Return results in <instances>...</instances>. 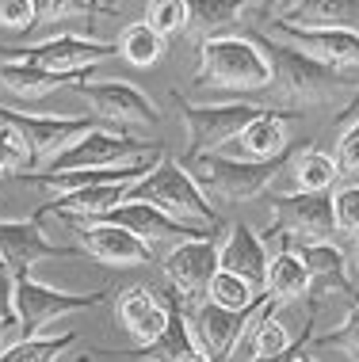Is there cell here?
Wrapping results in <instances>:
<instances>
[{"instance_id": "cell-1", "label": "cell", "mask_w": 359, "mask_h": 362, "mask_svg": "<svg viewBox=\"0 0 359 362\" xmlns=\"http://www.w3.org/2000/svg\"><path fill=\"white\" fill-rule=\"evenodd\" d=\"M256 46L264 50L268 65H271V84L264 92V111H275V115H302V111H314V107H333L341 103L348 107L355 100V81L348 73H336L329 65L314 62V57L290 50V46L275 42V38L252 31Z\"/></svg>"}, {"instance_id": "cell-2", "label": "cell", "mask_w": 359, "mask_h": 362, "mask_svg": "<svg viewBox=\"0 0 359 362\" xmlns=\"http://www.w3.org/2000/svg\"><path fill=\"white\" fill-rule=\"evenodd\" d=\"M271 65L252 35H222L199 46L191 88L210 95H256L268 92Z\"/></svg>"}, {"instance_id": "cell-3", "label": "cell", "mask_w": 359, "mask_h": 362, "mask_svg": "<svg viewBox=\"0 0 359 362\" xmlns=\"http://www.w3.org/2000/svg\"><path fill=\"white\" fill-rule=\"evenodd\" d=\"M275 309H283V305L264 293V298L245 313L222 309L215 301H199V305H191L183 313H188L191 339H195V347L203 351V358L207 362H229V358H237L241 347H249L252 332L264 325L268 317H275Z\"/></svg>"}, {"instance_id": "cell-4", "label": "cell", "mask_w": 359, "mask_h": 362, "mask_svg": "<svg viewBox=\"0 0 359 362\" xmlns=\"http://www.w3.org/2000/svg\"><path fill=\"white\" fill-rule=\"evenodd\" d=\"M290 160H295V156L287 149V153L271 156V160H241V156L210 153V156H199V160H191V164H183V160L180 164L191 172V180L199 183V191L207 194V199L252 202L271 187V180H275Z\"/></svg>"}, {"instance_id": "cell-5", "label": "cell", "mask_w": 359, "mask_h": 362, "mask_svg": "<svg viewBox=\"0 0 359 362\" xmlns=\"http://www.w3.org/2000/svg\"><path fill=\"white\" fill-rule=\"evenodd\" d=\"M126 199L149 202V206H157L161 214H169L172 221L188 225V229L218 225V210L210 206V199L199 191V183L191 180V172L183 168L180 160H172L169 153H164V160L149 175H142V180L134 183Z\"/></svg>"}, {"instance_id": "cell-6", "label": "cell", "mask_w": 359, "mask_h": 362, "mask_svg": "<svg viewBox=\"0 0 359 362\" xmlns=\"http://www.w3.org/2000/svg\"><path fill=\"white\" fill-rule=\"evenodd\" d=\"M275 218L260 240L264 248H298V244H321L336 237V214H333V191H290L271 199Z\"/></svg>"}, {"instance_id": "cell-7", "label": "cell", "mask_w": 359, "mask_h": 362, "mask_svg": "<svg viewBox=\"0 0 359 362\" xmlns=\"http://www.w3.org/2000/svg\"><path fill=\"white\" fill-rule=\"evenodd\" d=\"M176 107L183 115V126H188V153H183V164L199 160V156L222 153L234 138H241V130L264 115L260 103H245V100H226V103H191L176 95Z\"/></svg>"}, {"instance_id": "cell-8", "label": "cell", "mask_w": 359, "mask_h": 362, "mask_svg": "<svg viewBox=\"0 0 359 362\" xmlns=\"http://www.w3.org/2000/svg\"><path fill=\"white\" fill-rule=\"evenodd\" d=\"M119 46L103 42V38H89L76 31H57L50 38L35 46H0L4 62H23V65H38L62 76H92V69L103 62L108 54H115Z\"/></svg>"}, {"instance_id": "cell-9", "label": "cell", "mask_w": 359, "mask_h": 362, "mask_svg": "<svg viewBox=\"0 0 359 362\" xmlns=\"http://www.w3.org/2000/svg\"><path fill=\"white\" fill-rule=\"evenodd\" d=\"M0 122H8L12 130H19V138L27 141V156L31 168H50L65 149H73L89 130L103 126L100 119H69V115H31V111H16V107L0 103Z\"/></svg>"}, {"instance_id": "cell-10", "label": "cell", "mask_w": 359, "mask_h": 362, "mask_svg": "<svg viewBox=\"0 0 359 362\" xmlns=\"http://www.w3.org/2000/svg\"><path fill=\"white\" fill-rule=\"evenodd\" d=\"M256 31L336 73L352 76L359 69V31L352 27H295L287 19H264V23H256Z\"/></svg>"}, {"instance_id": "cell-11", "label": "cell", "mask_w": 359, "mask_h": 362, "mask_svg": "<svg viewBox=\"0 0 359 362\" xmlns=\"http://www.w3.org/2000/svg\"><path fill=\"white\" fill-rule=\"evenodd\" d=\"M103 298H108V290L73 293V290L50 286V282H38V279H19L16 282V320L23 328V336H57L50 325H57L62 317H73V313L96 309Z\"/></svg>"}, {"instance_id": "cell-12", "label": "cell", "mask_w": 359, "mask_h": 362, "mask_svg": "<svg viewBox=\"0 0 359 362\" xmlns=\"http://www.w3.org/2000/svg\"><path fill=\"white\" fill-rule=\"evenodd\" d=\"M73 92L92 107L100 122H111L126 134L130 130H149V126H157L164 119L161 107L130 81H92L89 76V81H81Z\"/></svg>"}, {"instance_id": "cell-13", "label": "cell", "mask_w": 359, "mask_h": 362, "mask_svg": "<svg viewBox=\"0 0 359 362\" xmlns=\"http://www.w3.org/2000/svg\"><path fill=\"white\" fill-rule=\"evenodd\" d=\"M84 256L76 244H54L46 240L38 218H0V267L16 282L31 279L38 259H73Z\"/></svg>"}, {"instance_id": "cell-14", "label": "cell", "mask_w": 359, "mask_h": 362, "mask_svg": "<svg viewBox=\"0 0 359 362\" xmlns=\"http://www.w3.org/2000/svg\"><path fill=\"white\" fill-rule=\"evenodd\" d=\"M161 271L169 279L172 293H176L180 309H191L195 298H203L218 271V240H210L207 233L191 240H180L169 248V256L161 259Z\"/></svg>"}, {"instance_id": "cell-15", "label": "cell", "mask_w": 359, "mask_h": 362, "mask_svg": "<svg viewBox=\"0 0 359 362\" xmlns=\"http://www.w3.org/2000/svg\"><path fill=\"white\" fill-rule=\"evenodd\" d=\"M153 145H157V141L145 145L142 138H134V134H126V130L96 126V130L84 134L73 149H65L62 156H57L46 172H96V168H111V164L130 160V156L153 149Z\"/></svg>"}, {"instance_id": "cell-16", "label": "cell", "mask_w": 359, "mask_h": 362, "mask_svg": "<svg viewBox=\"0 0 359 362\" xmlns=\"http://www.w3.org/2000/svg\"><path fill=\"white\" fill-rule=\"evenodd\" d=\"M69 221L73 237H76V248L84 256L108 263V267H142V263L153 259V248L145 240H138L130 229L122 225H111V221H73V218H62Z\"/></svg>"}, {"instance_id": "cell-17", "label": "cell", "mask_w": 359, "mask_h": 362, "mask_svg": "<svg viewBox=\"0 0 359 362\" xmlns=\"http://www.w3.org/2000/svg\"><path fill=\"white\" fill-rule=\"evenodd\" d=\"M268 248L260 240V233H252L249 225H229L226 240H218V271L245 279L249 286L264 290L268 282Z\"/></svg>"}, {"instance_id": "cell-18", "label": "cell", "mask_w": 359, "mask_h": 362, "mask_svg": "<svg viewBox=\"0 0 359 362\" xmlns=\"http://www.w3.org/2000/svg\"><path fill=\"white\" fill-rule=\"evenodd\" d=\"M100 221H111V225H122V229H130L138 240H145L153 248L157 240H191V237H203L199 229H188V225L172 221L169 214H161L157 206H149V202H138V199H122L119 206H115L108 218Z\"/></svg>"}, {"instance_id": "cell-19", "label": "cell", "mask_w": 359, "mask_h": 362, "mask_svg": "<svg viewBox=\"0 0 359 362\" xmlns=\"http://www.w3.org/2000/svg\"><path fill=\"white\" fill-rule=\"evenodd\" d=\"M290 149V122L287 115L264 111L260 119H252L241 138H234L222 149V156H241V160H271V156Z\"/></svg>"}, {"instance_id": "cell-20", "label": "cell", "mask_w": 359, "mask_h": 362, "mask_svg": "<svg viewBox=\"0 0 359 362\" xmlns=\"http://www.w3.org/2000/svg\"><path fill=\"white\" fill-rule=\"evenodd\" d=\"M134 183H96V187H81L69 194H54L46 202V214L50 218H73V221H100L119 206V202L130 194Z\"/></svg>"}, {"instance_id": "cell-21", "label": "cell", "mask_w": 359, "mask_h": 362, "mask_svg": "<svg viewBox=\"0 0 359 362\" xmlns=\"http://www.w3.org/2000/svg\"><path fill=\"white\" fill-rule=\"evenodd\" d=\"M169 317L172 305H161L149 286H130L119 293V320L138 339V347H149L153 339H161V332L169 328Z\"/></svg>"}, {"instance_id": "cell-22", "label": "cell", "mask_w": 359, "mask_h": 362, "mask_svg": "<svg viewBox=\"0 0 359 362\" xmlns=\"http://www.w3.org/2000/svg\"><path fill=\"white\" fill-rule=\"evenodd\" d=\"M252 8L264 12V0H188V12H191L188 35L195 38V46L210 42V38H222Z\"/></svg>"}, {"instance_id": "cell-23", "label": "cell", "mask_w": 359, "mask_h": 362, "mask_svg": "<svg viewBox=\"0 0 359 362\" xmlns=\"http://www.w3.org/2000/svg\"><path fill=\"white\" fill-rule=\"evenodd\" d=\"M119 358H145V362H207L203 351L195 347L191 339V328H188V313L180 309V301L172 305V317H169V328L161 332V339H153L149 347H134V351H122Z\"/></svg>"}, {"instance_id": "cell-24", "label": "cell", "mask_w": 359, "mask_h": 362, "mask_svg": "<svg viewBox=\"0 0 359 362\" xmlns=\"http://www.w3.org/2000/svg\"><path fill=\"white\" fill-rule=\"evenodd\" d=\"M89 76H62V73H50V69H38V65H23V62H0V84L16 95V100H42V95L57 92L65 84H81Z\"/></svg>"}, {"instance_id": "cell-25", "label": "cell", "mask_w": 359, "mask_h": 362, "mask_svg": "<svg viewBox=\"0 0 359 362\" xmlns=\"http://www.w3.org/2000/svg\"><path fill=\"white\" fill-rule=\"evenodd\" d=\"M309 290H314V279H309V271L302 267V259H298L290 248L271 252L268 282H264L268 298H275L279 305H290V301H298V298H309Z\"/></svg>"}, {"instance_id": "cell-26", "label": "cell", "mask_w": 359, "mask_h": 362, "mask_svg": "<svg viewBox=\"0 0 359 362\" xmlns=\"http://www.w3.org/2000/svg\"><path fill=\"white\" fill-rule=\"evenodd\" d=\"M287 23L295 27H359V0H295L287 8Z\"/></svg>"}, {"instance_id": "cell-27", "label": "cell", "mask_w": 359, "mask_h": 362, "mask_svg": "<svg viewBox=\"0 0 359 362\" xmlns=\"http://www.w3.org/2000/svg\"><path fill=\"white\" fill-rule=\"evenodd\" d=\"M76 332H57V336H23L0 355V362H62L76 347Z\"/></svg>"}, {"instance_id": "cell-28", "label": "cell", "mask_w": 359, "mask_h": 362, "mask_svg": "<svg viewBox=\"0 0 359 362\" xmlns=\"http://www.w3.org/2000/svg\"><path fill=\"white\" fill-rule=\"evenodd\" d=\"M290 175H295V191H333V183L341 180L336 160L321 149H302L290 160Z\"/></svg>"}, {"instance_id": "cell-29", "label": "cell", "mask_w": 359, "mask_h": 362, "mask_svg": "<svg viewBox=\"0 0 359 362\" xmlns=\"http://www.w3.org/2000/svg\"><path fill=\"white\" fill-rule=\"evenodd\" d=\"M119 54H122L130 65H138V69H149V65L161 62L164 38L153 31L149 23H126V27H122V38H119Z\"/></svg>"}, {"instance_id": "cell-30", "label": "cell", "mask_w": 359, "mask_h": 362, "mask_svg": "<svg viewBox=\"0 0 359 362\" xmlns=\"http://www.w3.org/2000/svg\"><path fill=\"white\" fill-rule=\"evenodd\" d=\"M207 301H215V305H222V309L245 313L260 301V290L249 286L245 279L229 275V271H215V279H210V286H207Z\"/></svg>"}, {"instance_id": "cell-31", "label": "cell", "mask_w": 359, "mask_h": 362, "mask_svg": "<svg viewBox=\"0 0 359 362\" xmlns=\"http://www.w3.org/2000/svg\"><path fill=\"white\" fill-rule=\"evenodd\" d=\"M314 347H317V355H341L336 362H359V301H355V305H348L341 328H336L333 336L317 339Z\"/></svg>"}, {"instance_id": "cell-32", "label": "cell", "mask_w": 359, "mask_h": 362, "mask_svg": "<svg viewBox=\"0 0 359 362\" xmlns=\"http://www.w3.org/2000/svg\"><path fill=\"white\" fill-rule=\"evenodd\" d=\"M38 23H62L73 16H119V8H108L100 0H35Z\"/></svg>"}, {"instance_id": "cell-33", "label": "cell", "mask_w": 359, "mask_h": 362, "mask_svg": "<svg viewBox=\"0 0 359 362\" xmlns=\"http://www.w3.org/2000/svg\"><path fill=\"white\" fill-rule=\"evenodd\" d=\"M188 0H149V12H145V23L153 27L161 38L188 31Z\"/></svg>"}, {"instance_id": "cell-34", "label": "cell", "mask_w": 359, "mask_h": 362, "mask_svg": "<svg viewBox=\"0 0 359 362\" xmlns=\"http://www.w3.org/2000/svg\"><path fill=\"white\" fill-rule=\"evenodd\" d=\"M295 347V339H290V332L287 325L279 317H268L264 325H260L256 332H252V339H249V351H252V358H271V355H283V351Z\"/></svg>"}, {"instance_id": "cell-35", "label": "cell", "mask_w": 359, "mask_h": 362, "mask_svg": "<svg viewBox=\"0 0 359 362\" xmlns=\"http://www.w3.org/2000/svg\"><path fill=\"white\" fill-rule=\"evenodd\" d=\"M333 214H336V233L359 237V183H344L333 191Z\"/></svg>"}, {"instance_id": "cell-36", "label": "cell", "mask_w": 359, "mask_h": 362, "mask_svg": "<svg viewBox=\"0 0 359 362\" xmlns=\"http://www.w3.org/2000/svg\"><path fill=\"white\" fill-rule=\"evenodd\" d=\"M16 168H31L27 141L19 138V130H12L8 122H0V180H4V175H12Z\"/></svg>"}, {"instance_id": "cell-37", "label": "cell", "mask_w": 359, "mask_h": 362, "mask_svg": "<svg viewBox=\"0 0 359 362\" xmlns=\"http://www.w3.org/2000/svg\"><path fill=\"white\" fill-rule=\"evenodd\" d=\"M336 172H341V180H355L359 175V115L352 122H348V130L341 134V141H336Z\"/></svg>"}, {"instance_id": "cell-38", "label": "cell", "mask_w": 359, "mask_h": 362, "mask_svg": "<svg viewBox=\"0 0 359 362\" xmlns=\"http://www.w3.org/2000/svg\"><path fill=\"white\" fill-rule=\"evenodd\" d=\"M0 27L12 35H27L38 27L35 0H0Z\"/></svg>"}, {"instance_id": "cell-39", "label": "cell", "mask_w": 359, "mask_h": 362, "mask_svg": "<svg viewBox=\"0 0 359 362\" xmlns=\"http://www.w3.org/2000/svg\"><path fill=\"white\" fill-rule=\"evenodd\" d=\"M0 320H16V279L4 267H0Z\"/></svg>"}, {"instance_id": "cell-40", "label": "cell", "mask_w": 359, "mask_h": 362, "mask_svg": "<svg viewBox=\"0 0 359 362\" xmlns=\"http://www.w3.org/2000/svg\"><path fill=\"white\" fill-rule=\"evenodd\" d=\"M306 344H309V332H302V339H295V347L283 351V355H271V358H249V362H298L306 355Z\"/></svg>"}, {"instance_id": "cell-41", "label": "cell", "mask_w": 359, "mask_h": 362, "mask_svg": "<svg viewBox=\"0 0 359 362\" xmlns=\"http://www.w3.org/2000/svg\"><path fill=\"white\" fill-rule=\"evenodd\" d=\"M295 0H264V19H283Z\"/></svg>"}, {"instance_id": "cell-42", "label": "cell", "mask_w": 359, "mask_h": 362, "mask_svg": "<svg viewBox=\"0 0 359 362\" xmlns=\"http://www.w3.org/2000/svg\"><path fill=\"white\" fill-rule=\"evenodd\" d=\"M348 275H352L355 290H359V237L352 240V252H348Z\"/></svg>"}, {"instance_id": "cell-43", "label": "cell", "mask_w": 359, "mask_h": 362, "mask_svg": "<svg viewBox=\"0 0 359 362\" xmlns=\"http://www.w3.org/2000/svg\"><path fill=\"white\" fill-rule=\"evenodd\" d=\"M12 328H19L16 320H0V355H4L8 347H12V344H8V332H12Z\"/></svg>"}, {"instance_id": "cell-44", "label": "cell", "mask_w": 359, "mask_h": 362, "mask_svg": "<svg viewBox=\"0 0 359 362\" xmlns=\"http://www.w3.org/2000/svg\"><path fill=\"white\" fill-rule=\"evenodd\" d=\"M355 115H359V88H355V100L344 107V115H341V119H355Z\"/></svg>"}, {"instance_id": "cell-45", "label": "cell", "mask_w": 359, "mask_h": 362, "mask_svg": "<svg viewBox=\"0 0 359 362\" xmlns=\"http://www.w3.org/2000/svg\"><path fill=\"white\" fill-rule=\"evenodd\" d=\"M69 362H92V355H76V358H69Z\"/></svg>"}, {"instance_id": "cell-46", "label": "cell", "mask_w": 359, "mask_h": 362, "mask_svg": "<svg viewBox=\"0 0 359 362\" xmlns=\"http://www.w3.org/2000/svg\"><path fill=\"white\" fill-rule=\"evenodd\" d=\"M298 362H317V358H314V355H309V351H306V355H302V358H298Z\"/></svg>"}, {"instance_id": "cell-47", "label": "cell", "mask_w": 359, "mask_h": 362, "mask_svg": "<svg viewBox=\"0 0 359 362\" xmlns=\"http://www.w3.org/2000/svg\"><path fill=\"white\" fill-rule=\"evenodd\" d=\"M108 8H119V4H115V0H108Z\"/></svg>"}, {"instance_id": "cell-48", "label": "cell", "mask_w": 359, "mask_h": 362, "mask_svg": "<svg viewBox=\"0 0 359 362\" xmlns=\"http://www.w3.org/2000/svg\"><path fill=\"white\" fill-rule=\"evenodd\" d=\"M100 4H103V0H100Z\"/></svg>"}]
</instances>
